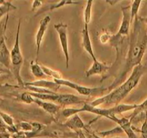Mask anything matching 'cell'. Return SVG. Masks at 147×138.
Instances as JSON below:
<instances>
[{"instance_id": "cell-1", "label": "cell", "mask_w": 147, "mask_h": 138, "mask_svg": "<svg viewBox=\"0 0 147 138\" xmlns=\"http://www.w3.org/2000/svg\"><path fill=\"white\" fill-rule=\"evenodd\" d=\"M147 48V27L142 17L138 15L134 20V26L129 35V50L126 56V63L122 71L114 81L108 87V91L117 88L125 81L127 75L135 67L142 64Z\"/></svg>"}, {"instance_id": "cell-2", "label": "cell", "mask_w": 147, "mask_h": 138, "mask_svg": "<svg viewBox=\"0 0 147 138\" xmlns=\"http://www.w3.org/2000/svg\"><path fill=\"white\" fill-rule=\"evenodd\" d=\"M147 72V59L144 63L139 65L134 68L131 74L123 82L112 91L105 96H100L90 102L91 106L98 107L100 105L116 106L129 95V93L139 84L141 78Z\"/></svg>"}, {"instance_id": "cell-3", "label": "cell", "mask_w": 147, "mask_h": 138, "mask_svg": "<svg viewBox=\"0 0 147 138\" xmlns=\"http://www.w3.org/2000/svg\"><path fill=\"white\" fill-rule=\"evenodd\" d=\"M138 104L132 103V104H126V103H119L116 106L109 109H102V108L95 107L91 106L89 103H86L83 104L80 109H73V108H67L63 111V116L65 118H70L73 115L78 114L80 112H89L94 114L100 116H103L107 119L112 120L113 116H117L118 114H121L124 112H129L131 110H134L137 107Z\"/></svg>"}, {"instance_id": "cell-4", "label": "cell", "mask_w": 147, "mask_h": 138, "mask_svg": "<svg viewBox=\"0 0 147 138\" xmlns=\"http://www.w3.org/2000/svg\"><path fill=\"white\" fill-rule=\"evenodd\" d=\"M20 27H21V19H20L18 22L17 28V33H16L15 42L14 46L10 52H11V71L13 76H14L16 80H17L18 86L24 89V83L23 82L22 78L20 76V70L23 64V56L22 54L21 49L20 45Z\"/></svg>"}, {"instance_id": "cell-5", "label": "cell", "mask_w": 147, "mask_h": 138, "mask_svg": "<svg viewBox=\"0 0 147 138\" xmlns=\"http://www.w3.org/2000/svg\"><path fill=\"white\" fill-rule=\"evenodd\" d=\"M28 92L34 98L43 101H51L55 103H58L60 106H69V105L79 104V103L84 104L87 103L83 99L73 94H61L57 93L47 94V93H38L31 91Z\"/></svg>"}, {"instance_id": "cell-6", "label": "cell", "mask_w": 147, "mask_h": 138, "mask_svg": "<svg viewBox=\"0 0 147 138\" xmlns=\"http://www.w3.org/2000/svg\"><path fill=\"white\" fill-rule=\"evenodd\" d=\"M55 124L46 126L36 137H46L50 138H78L77 133L70 130L63 125V124L55 122Z\"/></svg>"}, {"instance_id": "cell-7", "label": "cell", "mask_w": 147, "mask_h": 138, "mask_svg": "<svg viewBox=\"0 0 147 138\" xmlns=\"http://www.w3.org/2000/svg\"><path fill=\"white\" fill-rule=\"evenodd\" d=\"M53 80L60 86H65L71 88V89H74L76 91L78 92L80 95L85 96H99L103 94L106 91H108V87L89 88L78 84V83H74L71 80L63 78L55 79V80Z\"/></svg>"}, {"instance_id": "cell-8", "label": "cell", "mask_w": 147, "mask_h": 138, "mask_svg": "<svg viewBox=\"0 0 147 138\" xmlns=\"http://www.w3.org/2000/svg\"><path fill=\"white\" fill-rule=\"evenodd\" d=\"M55 29L58 34L60 43L61 45L62 50L64 53L65 58L66 68L69 66V50H68V38H67V25L64 23H58L54 25Z\"/></svg>"}, {"instance_id": "cell-9", "label": "cell", "mask_w": 147, "mask_h": 138, "mask_svg": "<svg viewBox=\"0 0 147 138\" xmlns=\"http://www.w3.org/2000/svg\"><path fill=\"white\" fill-rule=\"evenodd\" d=\"M123 18L119 30L115 34L116 37H125L129 38V30H130L131 22V5L121 7Z\"/></svg>"}, {"instance_id": "cell-10", "label": "cell", "mask_w": 147, "mask_h": 138, "mask_svg": "<svg viewBox=\"0 0 147 138\" xmlns=\"http://www.w3.org/2000/svg\"><path fill=\"white\" fill-rule=\"evenodd\" d=\"M51 21V17L50 15H47L40 21V25H39L38 30L37 32L35 37V44H36V59L35 61L37 62L39 57V54H40V49L41 46L42 41L43 37L45 35L46 30H47V27Z\"/></svg>"}, {"instance_id": "cell-11", "label": "cell", "mask_w": 147, "mask_h": 138, "mask_svg": "<svg viewBox=\"0 0 147 138\" xmlns=\"http://www.w3.org/2000/svg\"><path fill=\"white\" fill-rule=\"evenodd\" d=\"M112 121L116 122L119 126H120L123 129L125 133L127 135L128 138H139L136 135L133 126L131 125V122L129 119L126 117L118 118L117 116H113Z\"/></svg>"}, {"instance_id": "cell-12", "label": "cell", "mask_w": 147, "mask_h": 138, "mask_svg": "<svg viewBox=\"0 0 147 138\" xmlns=\"http://www.w3.org/2000/svg\"><path fill=\"white\" fill-rule=\"evenodd\" d=\"M33 103H35L38 105L40 107L44 109L46 112L52 115L53 117H55L60 111L61 106L58 104H55V103L47 101H43L41 99H36L33 97Z\"/></svg>"}, {"instance_id": "cell-13", "label": "cell", "mask_w": 147, "mask_h": 138, "mask_svg": "<svg viewBox=\"0 0 147 138\" xmlns=\"http://www.w3.org/2000/svg\"><path fill=\"white\" fill-rule=\"evenodd\" d=\"M110 69L111 67L107 66L106 63H102L98 60H94L91 67L86 71V77H90V76H94V75L103 76Z\"/></svg>"}, {"instance_id": "cell-14", "label": "cell", "mask_w": 147, "mask_h": 138, "mask_svg": "<svg viewBox=\"0 0 147 138\" xmlns=\"http://www.w3.org/2000/svg\"><path fill=\"white\" fill-rule=\"evenodd\" d=\"M82 37H83V47L84 50L90 55V56L92 57L93 61L96 60L97 58H96V55H95L94 51H93L90 34H89L88 25V24H85L84 25L83 30L82 31Z\"/></svg>"}, {"instance_id": "cell-15", "label": "cell", "mask_w": 147, "mask_h": 138, "mask_svg": "<svg viewBox=\"0 0 147 138\" xmlns=\"http://www.w3.org/2000/svg\"><path fill=\"white\" fill-rule=\"evenodd\" d=\"M24 86H34V87L42 88V89H48V90L56 92L59 89L60 86L57 84L54 80H48L45 79L42 80H38L37 81L28 82V83H24ZM57 93V92H56Z\"/></svg>"}, {"instance_id": "cell-16", "label": "cell", "mask_w": 147, "mask_h": 138, "mask_svg": "<svg viewBox=\"0 0 147 138\" xmlns=\"http://www.w3.org/2000/svg\"><path fill=\"white\" fill-rule=\"evenodd\" d=\"M63 125L75 132L80 129H85L86 128L83 121L78 114L73 115L68 118V119L65 123H63Z\"/></svg>"}, {"instance_id": "cell-17", "label": "cell", "mask_w": 147, "mask_h": 138, "mask_svg": "<svg viewBox=\"0 0 147 138\" xmlns=\"http://www.w3.org/2000/svg\"><path fill=\"white\" fill-rule=\"evenodd\" d=\"M0 65L9 70H11V52L9 50L5 40L0 47Z\"/></svg>"}, {"instance_id": "cell-18", "label": "cell", "mask_w": 147, "mask_h": 138, "mask_svg": "<svg viewBox=\"0 0 147 138\" xmlns=\"http://www.w3.org/2000/svg\"><path fill=\"white\" fill-rule=\"evenodd\" d=\"M30 70H31L33 76L37 78H39L40 80L45 79L47 78V76L45 74L42 69L41 65L37 62L34 61V60H32L30 62Z\"/></svg>"}, {"instance_id": "cell-19", "label": "cell", "mask_w": 147, "mask_h": 138, "mask_svg": "<svg viewBox=\"0 0 147 138\" xmlns=\"http://www.w3.org/2000/svg\"><path fill=\"white\" fill-rule=\"evenodd\" d=\"M146 112H147V99L144 101L142 102V103L138 104L137 107L134 110V112L131 114V115L129 120H130V122L132 123V121H133L134 119H136L139 114H144V113L146 114Z\"/></svg>"}, {"instance_id": "cell-20", "label": "cell", "mask_w": 147, "mask_h": 138, "mask_svg": "<svg viewBox=\"0 0 147 138\" xmlns=\"http://www.w3.org/2000/svg\"><path fill=\"white\" fill-rule=\"evenodd\" d=\"M41 65V68L42 69L43 72H44L45 74L47 76L49 77H51L53 80H55V79H61L62 78V73H60L58 70H53V69L47 67V66H44V65Z\"/></svg>"}, {"instance_id": "cell-21", "label": "cell", "mask_w": 147, "mask_h": 138, "mask_svg": "<svg viewBox=\"0 0 147 138\" xmlns=\"http://www.w3.org/2000/svg\"><path fill=\"white\" fill-rule=\"evenodd\" d=\"M17 9V7L13 5L10 1H4L3 4H0V20L1 17L4 15L7 16L9 14V12L11 10H14Z\"/></svg>"}, {"instance_id": "cell-22", "label": "cell", "mask_w": 147, "mask_h": 138, "mask_svg": "<svg viewBox=\"0 0 147 138\" xmlns=\"http://www.w3.org/2000/svg\"><path fill=\"white\" fill-rule=\"evenodd\" d=\"M93 1L90 0L86 2V8L84 10V23L85 24L88 25L91 21V14H92V7H93Z\"/></svg>"}, {"instance_id": "cell-23", "label": "cell", "mask_w": 147, "mask_h": 138, "mask_svg": "<svg viewBox=\"0 0 147 138\" xmlns=\"http://www.w3.org/2000/svg\"><path fill=\"white\" fill-rule=\"evenodd\" d=\"M124 133V131L123 129L120 126H116L115 128H113L111 129H109V130H106V131H101V132H98L97 135L100 137H105L110 136V135H120V134Z\"/></svg>"}, {"instance_id": "cell-24", "label": "cell", "mask_w": 147, "mask_h": 138, "mask_svg": "<svg viewBox=\"0 0 147 138\" xmlns=\"http://www.w3.org/2000/svg\"><path fill=\"white\" fill-rule=\"evenodd\" d=\"M142 1H133L131 4V22L133 23L135 17L138 16L139 8H140Z\"/></svg>"}, {"instance_id": "cell-25", "label": "cell", "mask_w": 147, "mask_h": 138, "mask_svg": "<svg viewBox=\"0 0 147 138\" xmlns=\"http://www.w3.org/2000/svg\"><path fill=\"white\" fill-rule=\"evenodd\" d=\"M16 127L18 131H22L24 132H32L33 129V126L31 122H25V121H22V122L17 123L16 124Z\"/></svg>"}, {"instance_id": "cell-26", "label": "cell", "mask_w": 147, "mask_h": 138, "mask_svg": "<svg viewBox=\"0 0 147 138\" xmlns=\"http://www.w3.org/2000/svg\"><path fill=\"white\" fill-rule=\"evenodd\" d=\"M80 4L79 1H59L57 3H55V4H51L49 7L48 10H54L56 9H59L60 7H63L65 5H70V4Z\"/></svg>"}, {"instance_id": "cell-27", "label": "cell", "mask_w": 147, "mask_h": 138, "mask_svg": "<svg viewBox=\"0 0 147 138\" xmlns=\"http://www.w3.org/2000/svg\"><path fill=\"white\" fill-rule=\"evenodd\" d=\"M17 98L19 101H20L22 102H24V103H33V96H32L28 91L23 92L22 93H20V95L17 96Z\"/></svg>"}, {"instance_id": "cell-28", "label": "cell", "mask_w": 147, "mask_h": 138, "mask_svg": "<svg viewBox=\"0 0 147 138\" xmlns=\"http://www.w3.org/2000/svg\"><path fill=\"white\" fill-rule=\"evenodd\" d=\"M0 115H1V118H2V119L4 120V122H5V124L7 125V126H15V124H14V119H13V117L11 116V115L2 112L1 110H0Z\"/></svg>"}, {"instance_id": "cell-29", "label": "cell", "mask_w": 147, "mask_h": 138, "mask_svg": "<svg viewBox=\"0 0 147 138\" xmlns=\"http://www.w3.org/2000/svg\"><path fill=\"white\" fill-rule=\"evenodd\" d=\"M134 129L136 131H139V132H141V137L140 138H147V116L145 118L144 122L142 124V128L141 129H137L136 128H135L134 126H133Z\"/></svg>"}, {"instance_id": "cell-30", "label": "cell", "mask_w": 147, "mask_h": 138, "mask_svg": "<svg viewBox=\"0 0 147 138\" xmlns=\"http://www.w3.org/2000/svg\"><path fill=\"white\" fill-rule=\"evenodd\" d=\"M111 35L112 34H109L108 32L104 33V34H102L100 37V42H101L102 43H103V44H106V43H109V42L110 41V39H111Z\"/></svg>"}, {"instance_id": "cell-31", "label": "cell", "mask_w": 147, "mask_h": 138, "mask_svg": "<svg viewBox=\"0 0 147 138\" xmlns=\"http://www.w3.org/2000/svg\"><path fill=\"white\" fill-rule=\"evenodd\" d=\"M11 137L12 138H27L26 133L22 131H19V132H16V133L11 135Z\"/></svg>"}, {"instance_id": "cell-32", "label": "cell", "mask_w": 147, "mask_h": 138, "mask_svg": "<svg viewBox=\"0 0 147 138\" xmlns=\"http://www.w3.org/2000/svg\"><path fill=\"white\" fill-rule=\"evenodd\" d=\"M43 2L41 1H33L32 3V9L31 10L32 11H35L37 10V9L40 8L42 5Z\"/></svg>"}, {"instance_id": "cell-33", "label": "cell", "mask_w": 147, "mask_h": 138, "mask_svg": "<svg viewBox=\"0 0 147 138\" xmlns=\"http://www.w3.org/2000/svg\"><path fill=\"white\" fill-rule=\"evenodd\" d=\"M9 126H7L0 115V131H8Z\"/></svg>"}, {"instance_id": "cell-34", "label": "cell", "mask_w": 147, "mask_h": 138, "mask_svg": "<svg viewBox=\"0 0 147 138\" xmlns=\"http://www.w3.org/2000/svg\"><path fill=\"white\" fill-rule=\"evenodd\" d=\"M85 130L86 131V135L88 138H102L101 137L98 136V135L95 134L94 132H90V131H89L87 128H86V129H85Z\"/></svg>"}, {"instance_id": "cell-35", "label": "cell", "mask_w": 147, "mask_h": 138, "mask_svg": "<svg viewBox=\"0 0 147 138\" xmlns=\"http://www.w3.org/2000/svg\"><path fill=\"white\" fill-rule=\"evenodd\" d=\"M11 135L8 131H0V138H10Z\"/></svg>"}, {"instance_id": "cell-36", "label": "cell", "mask_w": 147, "mask_h": 138, "mask_svg": "<svg viewBox=\"0 0 147 138\" xmlns=\"http://www.w3.org/2000/svg\"><path fill=\"white\" fill-rule=\"evenodd\" d=\"M76 133H77L78 136V138H88L87 137H86V134L83 132V130H82V129L77 131V132H76Z\"/></svg>"}, {"instance_id": "cell-37", "label": "cell", "mask_w": 147, "mask_h": 138, "mask_svg": "<svg viewBox=\"0 0 147 138\" xmlns=\"http://www.w3.org/2000/svg\"><path fill=\"white\" fill-rule=\"evenodd\" d=\"M142 20H143L144 22L145 23V24H146V27H147V17H142Z\"/></svg>"}, {"instance_id": "cell-38", "label": "cell", "mask_w": 147, "mask_h": 138, "mask_svg": "<svg viewBox=\"0 0 147 138\" xmlns=\"http://www.w3.org/2000/svg\"><path fill=\"white\" fill-rule=\"evenodd\" d=\"M5 72H7V71H6V70H3V69L0 68V76H1V74H2V73H5Z\"/></svg>"}, {"instance_id": "cell-39", "label": "cell", "mask_w": 147, "mask_h": 138, "mask_svg": "<svg viewBox=\"0 0 147 138\" xmlns=\"http://www.w3.org/2000/svg\"><path fill=\"white\" fill-rule=\"evenodd\" d=\"M4 1H0V4H3V3H4Z\"/></svg>"}, {"instance_id": "cell-40", "label": "cell", "mask_w": 147, "mask_h": 138, "mask_svg": "<svg viewBox=\"0 0 147 138\" xmlns=\"http://www.w3.org/2000/svg\"><path fill=\"white\" fill-rule=\"evenodd\" d=\"M113 138H124V137H113Z\"/></svg>"}, {"instance_id": "cell-41", "label": "cell", "mask_w": 147, "mask_h": 138, "mask_svg": "<svg viewBox=\"0 0 147 138\" xmlns=\"http://www.w3.org/2000/svg\"><path fill=\"white\" fill-rule=\"evenodd\" d=\"M0 88H1V87H0Z\"/></svg>"}]
</instances>
